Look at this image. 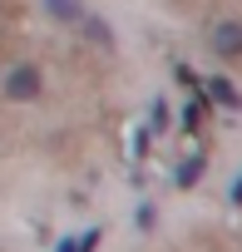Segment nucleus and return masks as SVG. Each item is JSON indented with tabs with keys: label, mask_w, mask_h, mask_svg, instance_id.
I'll return each mask as SVG.
<instances>
[{
	"label": "nucleus",
	"mask_w": 242,
	"mask_h": 252,
	"mask_svg": "<svg viewBox=\"0 0 242 252\" xmlns=\"http://www.w3.org/2000/svg\"><path fill=\"white\" fill-rule=\"evenodd\" d=\"M99 237H104V227H89V232H79V237H64L55 252H94V247H99Z\"/></svg>",
	"instance_id": "6e6552de"
},
{
	"label": "nucleus",
	"mask_w": 242,
	"mask_h": 252,
	"mask_svg": "<svg viewBox=\"0 0 242 252\" xmlns=\"http://www.w3.org/2000/svg\"><path fill=\"white\" fill-rule=\"evenodd\" d=\"M203 94H208L212 104H222V109H242V89H237L227 74H208V79H203Z\"/></svg>",
	"instance_id": "20e7f679"
},
{
	"label": "nucleus",
	"mask_w": 242,
	"mask_h": 252,
	"mask_svg": "<svg viewBox=\"0 0 242 252\" xmlns=\"http://www.w3.org/2000/svg\"><path fill=\"white\" fill-rule=\"evenodd\" d=\"M208 45H212V55L217 60H242V20H232V15H222V20H212V30H208Z\"/></svg>",
	"instance_id": "f03ea898"
},
{
	"label": "nucleus",
	"mask_w": 242,
	"mask_h": 252,
	"mask_svg": "<svg viewBox=\"0 0 242 252\" xmlns=\"http://www.w3.org/2000/svg\"><path fill=\"white\" fill-rule=\"evenodd\" d=\"M203 168H208V158H203V154H188V158L178 163V173H173V183H178V188H193V183L203 178Z\"/></svg>",
	"instance_id": "423d86ee"
},
{
	"label": "nucleus",
	"mask_w": 242,
	"mask_h": 252,
	"mask_svg": "<svg viewBox=\"0 0 242 252\" xmlns=\"http://www.w3.org/2000/svg\"><path fill=\"white\" fill-rule=\"evenodd\" d=\"M163 129H168V104L158 99V104L149 109V134H163Z\"/></svg>",
	"instance_id": "1a4fd4ad"
},
{
	"label": "nucleus",
	"mask_w": 242,
	"mask_h": 252,
	"mask_svg": "<svg viewBox=\"0 0 242 252\" xmlns=\"http://www.w3.org/2000/svg\"><path fill=\"white\" fill-rule=\"evenodd\" d=\"M139 227H153V203H139Z\"/></svg>",
	"instance_id": "9d476101"
},
{
	"label": "nucleus",
	"mask_w": 242,
	"mask_h": 252,
	"mask_svg": "<svg viewBox=\"0 0 242 252\" xmlns=\"http://www.w3.org/2000/svg\"><path fill=\"white\" fill-rule=\"evenodd\" d=\"M79 35H84L94 50H104V55H114V45H119V40H114V25H109L99 10H89V15L79 20Z\"/></svg>",
	"instance_id": "7ed1b4c3"
},
{
	"label": "nucleus",
	"mask_w": 242,
	"mask_h": 252,
	"mask_svg": "<svg viewBox=\"0 0 242 252\" xmlns=\"http://www.w3.org/2000/svg\"><path fill=\"white\" fill-rule=\"evenodd\" d=\"M203 119H208V94H193V104L183 109V134H198Z\"/></svg>",
	"instance_id": "0eeeda50"
},
{
	"label": "nucleus",
	"mask_w": 242,
	"mask_h": 252,
	"mask_svg": "<svg viewBox=\"0 0 242 252\" xmlns=\"http://www.w3.org/2000/svg\"><path fill=\"white\" fill-rule=\"evenodd\" d=\"M40 5H45V15H50V20H60V25H79V20L89 15L84 0H40Z\"/></svg>",
	"instance_id": "39448f33"
},
{
	"label": "nucleus",
	"mask_w": 242,
	"mask_h": 252,
	"mask_svg": "<svg viewBox=\"0 0 242 252\" xmlns=\"http://www.w3.org/2000/svg\"><path fill=\"white\" fill-rule=\"evenodd\" d=\"M5 94L10 104H35L40 94H45V74H40V64H10L5 69Z\"/></svg>",
	"instance_id": "f257e3e1"
},
{
	"label": "nucleus",
	"mask_w": 242,
	"mask_h": 252,
	"mask_svg": "<svg viewBox=\"0 0 242 252\" xmlns=\"http://www.w3.org/2000/svg\"><path fill=\"white\" fill-rule=\"evenodd\" d=\"M232 208H242V178L232 183Z\"/></svg>",
	"instance_id": "9b49d317"
}]
</instances>
